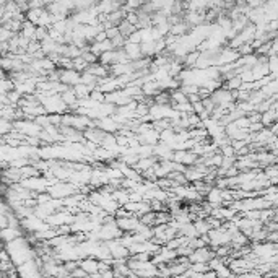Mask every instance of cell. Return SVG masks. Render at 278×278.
<instances>
[{"mask_svg":"<svg viewBox=\"0 0 278 278\" xmlns=\"http://www.w3.org/2000/svg\"><path fill=\"white\" fill-rule=\"evenodd\" d=\"M215 259V252L210 245H205V247H198V249H194L191 256L187 257L189 263H208Z\"/></svg>","mask_w":278,"mask_h":278,"instance_id":"obj_1","label":"cell"},{"mask_svg":"<svg viewBox=\"0 0 278 278\" xmlns=\"http://www.w3.org/2000/svg\"><path fill=\"white\" fill-rule=\"evenodd\" d=\"M78 267H80L86 275H93V273H98L99 270V261H96V259L93 257H85L82 259V261H78Z\"/></svg>","mask_w":278,"mask_h":278,"instance_id":"obj_3","label":"cell"},{"mask_svg":"<svg viewBox=\"0 0 278 278\" xmlns=\"http://www.w3.org/2000/svg\"><path fill=\"white\" fill-rule=\"evenodd\" d=\"M80 77H82V73H78L75 70H62V68H60L59 82L62 83V85L68 86V88H73L75 85L80 83Z\"/></svg>","mask_w":278,"mask_h":278,"instance_id":"obj_2","label":"cell"}]
</instances>
